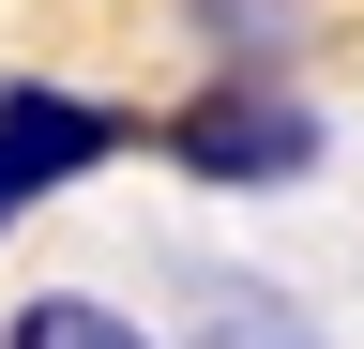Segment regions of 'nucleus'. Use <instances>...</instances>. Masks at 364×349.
I'll return each mask as SVG.
<instances>
[{
	"label": "nucleus",
	"instance_id": "f257e3e1",
	"mask_svg": "<svg viewBox=\"0 0 364 349\" xmlns=\"http://www.w3.org/2000/svg\"><path fill=\"white\" fill-rule=\"evenodd\" d=\"M167 167H198V183H289V167H318V122L289 92H198L167 122Z\"/></svg>",
	"mask_w": 364,
	"mask_h": 349
},
{
	"label": "nucleus",
	"instance_id": "f03ea898",
	"mask_svg": "<svg viewBox=\"0 0 364 349\" xmlns=\"http://www.w3.org/2000/svg\"><path fill=\"white\" fill-rule=\"evenodd\" d=\"M107 152H122L107 107H76V92H16V107H0V213L46 198V183H76V167H107Z\"/></svg>",
	"mask_w": 364,
	"mask_h": 349
},
{
	"label": "nucleus",
	"instance_id": "7ed1b4c3",
	"mask_svg": "<svg viewBox=\"0 0 364 349\" xmlns=\"http://www.w3.org/2000/svg\"><path fill=\"white\" fill-rule=\"evenodd\" d=\"M182 334H198V349H318V319L273 304L258 274H198V289H182Z\"/></svg>",
	"mask_w": 364,
	"mask_h": 349
},
{
	"label": "nucleus",
	"instance_id": "20e7f679",
	"mask_svg": "<svg viewBox=\"0 0 364 349\" xmlns=\"http://www.w3.org/2000/svg\"><path fill=\"white\" fill-rule=\"evenodd\" d=\"M0 349H152L122 319V304H91V289H31L16 319H0Z\"/></svg>",
	"mask_w": 364,
	"mask_h": 349
}]
</instances>
